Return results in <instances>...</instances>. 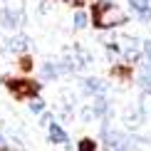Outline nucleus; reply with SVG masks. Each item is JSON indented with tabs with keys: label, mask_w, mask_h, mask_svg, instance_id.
<instances>
[{
	"label": "nucleus",
	"mask_w": 151,
	"mask_h": 151,
	"mask_svg": "<svg viewBox=\"0 0 151 151\" xmlns=\"http://www.w3.org/2000/svg\"><path fill=\"white\" fill-rule=\"evenodd\" d=\"M129 5H131V10L141 12V10H146L149 5H151V0H129Z\"/></svg>",
	"instance_id": "nucleus-14"
},
{
	"label": "nucleus",
	"mask_w": 151,
	"mask_h": 151,
	"mask_svg": "<svg viewBox=\"0 0 151 151\" xmlns=\"http://www.w3.org/2000/svg\"><path fill=\"white\" fill-rule=\"evenodd\" d=\"M5 87L12 92L15 99H32L40 94V82H32V79H10V77H3Z\"/></svg>",
	"instance_id": "nucleus-2"
},
{
	"label": "nucleus",
	"mask_w": 151,
	"mask_h": 151,
	"mask_svg": "<svg viewBox=\"0 0 151 151\" xmlns=\"http://www.w3.org/2000/svg\"><path fill=\"white\" fill-rule=\"evenodd\" d=\"M47 136H50V141H52V144H67V141H70L67 131L62 129L57 122H50L47 124Z\"/></svg>",
	"instance_id": "nucleus-8"
},
{
	"label": "nucleus",
	"mask_w": 151,
	"mask_h": 151,
	"mask_svg": "<svg viewBox=\"0 0 151 151\" xmlns=\"http://www.w3.org/2000/svg\"><path fill=\"white\" fill-rule=\"evenodd\" d=\"M20 67H22L25 72H27V70H32V60H30V57H22V60H20Z\"/></svg>",
	"instance_id": "nucleus-18"
},
{
	"label": "nucleus",
	"mask_w": 151,
	"mask_h": 151,
	"mask_svg": "<svg viewBox=\"0 0 151 151\" xmlns=\"http://www.w3.org/2000/svg\"><path fill=\"white\" fill-rule=\"evenodd\" d=\"M139 20H141V22H151V5H149L146 10L139 12Z\"/></svg>",
	"instance_id": "nucleus-16"
},
{
	"label": "nucleus",
	"mask_w": 151,
	"mask_h": 151,
	"mask_svg": "<svg viewBox=\"0 0 151 151\" xmlns=\"http://www.w3.org/2000/svg\"><path fill=\"white\" fill-rule=\"evenodd\" d=\"M141 45H139V40L136 37H131V40H127V47H124V60L129 62H139V57H141Z\"/></svg>",
	"instance_id": "nucleus-7"
},
{
	"label": "nucleus",
	"mask_w": 151,
	"mask_h": 151,
	"mask_svg": "<svg viewBox=\"0 0 151 151\" xmlns=\"http://www.w3.org/2000/svg\"><path fill=\"white\" fill-rule=\"evenodd\" d=\"M62 3H70V5H77V8H82V5H87L89 0H62Z\"/></svg>",
	"instance_id": "nucleus-20"
},
{
	"label": "nucleus",
	"mask_w": 151,
	"mask_h": 151,
	"mask_svg": "<svg viewBox=\"0 0 151 151\" xmlns=\"http://www.w3.org/2000/svg\"><path fill=\"white\" fill-rule=\"evenodd\" d=\"M102 136H104V144H106V151H124L131 144V139H127L124 134L119 131H109V127H102Z\"/></svg>",
	"instance_id": "nucleus-4"
},
{
	"label": "nucleus",
	"mask_w": 151,
	"mask_h": 151,
	"mask_svg": "<svg viewBox=\"0 0 151 151\" xmlns=\"http://www.w3.org/2000/svg\"><path fill=\"white\" fill-rule=\"evenodd\" d=\"M141 52L146 55V60L151 62V40H146V42H144V45H141Z\"/></svg>",
	"instance_id": "nucleus-17"
},
{
	"label": "nucleus",
	"mask_w": 151,
	"mask_h": 151,
	"mask_svg": "<svg viewBox=\"0 0 151 151\" xmlns=\"http://www.w3.org/2000/svg\"><path fill=\"white\" fill-rule=\"evenodd\" d=\"M139 84H141V89L146 94H151V62H146L139 70Z\"/></svg>",
	"instance_id": "nucleus-10"
},
{
	"label": "nucleus",
	"mask_w": 151,
	"mask_h": 151,
	"mask_svg": "<svg viewBox=\"0 0 151 151\" xmlns=\"http://www.w3.org/2000/svg\"><path fill=\"white\" fill-rule=\"evenodd\" d=\"M82 89H84V94H92V97H102V94L106 92V82H102L99 77H87L84 82H82Z\"/></svg>",
	"instance_id": "nucleus-6"
},
{
	"label": "nucleus",
	"mask_w": 151,
	"mask_h": 151,
	"mask_svg": "<svg viewBox=\"0 0 151 151\" xmlns=\"http://www.w3.org/2000/svg\"><path fill=\"white\" fill-rule=\"evenodd\" d=\"M92 114H94V119H109V114H111L109 102H106L104 97H97L92 102Z\"/></svg>",
	"instance_id": "nucleus-9"
},
{
	"label": "nucleus",
	"mask_w": 151,
	"mask_h": 151,
	"mask_svg": "<svg viewBox=\"0 0 151 151\" xmlns=\"http://www.w3.org/2000/svg\"><path fill=\"white\" fill-rule=\"evenodd\" d=\"M79 151H99V146H97V141H94V139L84 136V139L79 141Z\"/></svg>",
	"instance_id": "nucleus-12"
},
{
	"label": "nucleus",
	"mask_w": 151,
	"mask_h": 151,
	"mask_svg": "<svg viewBox=\"0 0 151 151\" xmlns=\"http://www.w3.org/2000/svg\"><path fill=\"white\" fill-rule=\"evenodd\" d=\"M30 111H32V114H42V111H45V102H42L40 97H32L30 99Z\"/></svg>",
	"instance_id": "nucleus-13"
},
{
	"label": "nucleus",
	"mask_w": 151,
	"mask_h": 151,
	"mask_svg": "<svg viewBox=\"0 0 151 151\" xmlns=\"http://www.w3.org/2000/svg\"><path fill=\"white\" fill-rule=\"evenodd\" d=\"M82 119H84V122L94 119V114H92V106H84V109H82Z\"/></svg>",
	"instance_id": "nucleus-19"
},
{
	"label": "nucleus",
	"mask_w": 151,
	"mask_h": 151,
	"mask_svg": "<svg viewBox=\"0 0 151 151\" xmlns=\"http://www.w3.org/2000/svg\"><path fill=\"white\" fill-rule=\"evenodd\" d=\"M127 22V12H124L119 5L109 3V0H102V3L94 5V25L102 30L109 27H119V25Z\"/></svg>",
	"instance_id": "nucleus-1"
},
{
	"label": "nucleus",
	"mask_w": 151,
	"mask_h": 151,
	"mask_svg": "<svg viewBox=\"0 0 151 151\" xmlns=\"http://www.w3.org/2000/svg\"><path fill=\"white\" fill-rule=\"evenodd\" d=\"M87 22H89V17H87L84 10H77V12H74V17H72V27H74V30H84Z\"/></svg>",
	"instance_id": "nucleus-11"
},
{
	"label": "nucleus",
	"mask_w": 151,
	"mask_h": 151,
	"mask_svg": "<svg viewBox=\"0 0 151 151\" xmlns=\"http://www.w3.org/2000/svg\"><path fill=\"white\" fill-rule=\"evenodd\" d=\"M0 151H10V149H8V146H3V149H0Z\"/></svg>",
	"instance_id": "nucleus-22"
},
{
	"label": "nucleus",
	"mask_w": 151,
	"mask_h": 151,
	"mask_svg": "<svg viewBox=\"0 0 151 151\" xmlns=\"http://www.w3.org/2000/svg\"><path fill=\"white\" fill-rule=\"evenodd\" d=\"M25 22H27V15H25L22 5H8V8L0 10V25H3L5 30H10V32L20 30Z\"/></svg>",
	"instance_id": "nucleus-3"
},
{
	"label": "nucleus",
	"mask_w": 151,
	"mask_h": 151,
	"mask_svg": "<svg viewBox=\"0 0 151 151\" xmlns=\"http://www.w3.org/2000/svg\"><path fill=\"white\" fill-rule=\"evenodd\" d=\"M141 111L146 116H151V94H146V92H144V97H141Z\"/></svg>",
	"instance_id": "nucleus-15"
},
{
	"label": "nucleus",
	"mask_w": 151,
	"mask_h": 151,
	"mask_svg": "<svg viewBox=\"0 0 151 151\" xmlns=\"http://www.w3.org/2000/svg\"><path fill=\"white\" fill-rule=\"evenodd\" d=\"M3 146H5V136L0 134V149H3Z\"/></svg>",
	"instance_id": "nucleus-21"
},
{
	"label": "nucleus",
	"mask_w": 151,
	"mask_h": 151,
	"mask_svg": "<svg viewBox=\"0 0 151 151\" xmlns=\"http://www.w3.org/2000/svg\"><path fill=\"white\" fill-rule=\"evenodd\" d=\"M27 47H30V37L25 35V32H15V35H10L8 40H5V52H27Z\"/></svg>",
	"instance_id": "nucleus-5"
}]
</instances>
